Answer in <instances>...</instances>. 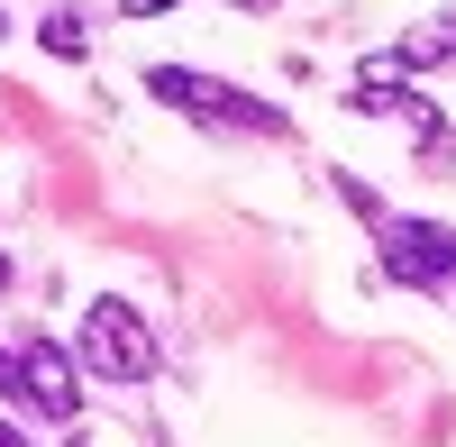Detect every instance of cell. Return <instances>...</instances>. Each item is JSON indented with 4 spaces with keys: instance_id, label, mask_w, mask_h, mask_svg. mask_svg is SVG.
<instances>
[{
    "instance_id": "6da1fadb",
    "label": "cell",
    "mask_w": 456,
    "mask_h": 447,
    "mask_svg": "<svg viewBox=\"0 0 456 447\" xmlns=\"http://www.w3.org/2000/svg\"><path fill=\"white\" fill-rule=\"evenodd\" d=\"M146 92L174 101V110H192V119L247 128V137H283V128H292L274 101H256V92H238V83H219V73H192V64H156V73H146Z\"/></svg>"
},
{
    "instance_id": "7a4b0ae2",
    "label": "cell",
    "mask_w": 456,
    "mask_h": 447,
    "mask_svg": "<svg viewBox=\"0 0 456 447\" xmlns=\"http://www.w3.org/2000/svg\"><path fill=\"white\" fill-rule=\"evenodd\" d=\"M83 365L110 375V384H146V375H156V338L137 329V311L119 302V292L83 311Z\"/></svg>"
},
{
    "instance_id": "3957f363",
    "label": "cell",
    "mask_w": 456,
    "mask_h": 447,
    "mask_svg": "<svg viewBox=\"0 0 456 447\" xmlns=\"http://www.w3.org/2000/svg\"><path fill=\"white\" fill-rule=\"evenodd\" d=\"M384 274L411 283V292H447L456 283V229H438V219H384Z\"/></svg>"
},
{
    "instance_id": "277c9868",
    "label": "cell",
    "mask_w": 456,
    "mask_h": 447,
    "mask_svg": "<svg viewBox=\"0 0 456 447\" xmlns=\"http://www.w3.org/2000/svg\"><path fill=\"white\" fill-rule=\"evenodd\" d=\"M19 365H28V411H46V420H83V365H73L55 338L19 347Z\"/></svg>"
},
{
    "instance_id": "5b68a950",
    "label": "cell",
    "mask_w": 456,
    "mask_h": 447,
    "mask_svg": "<svg viewBox=\"0 0 456 447\" xmlns=\"http://www.w3.org/2000/svg\"><path fill=\"white\" fill-rule=\"evenodd\" d=\"M37 37H46V55H64V64H73V55L92 46V28L73 19V10H46V28H37Z\"/></svg>"
},
{
    "instance_id": "8992f818",
    "label": "cell",
    "mask_w": 456,
    "mask_h": 447,
    "mask_svg": "<svg viewBox=\"0 0 456 447\" xmlns=\"http://www.w3.org/2000/svg\"><path fill=\"white\" fill-rule=\"evenodd\" d=\"M338 201H347L356 219H374V229H384V219H393V210H384V201H374V192H365V183H356V174H338Z\"/></svg>"
},
{
    "instance_id": "52a82bcc",
    "label": "cell",
    "mask_w": 456,
    "mask_h": 447,
    "mask_svg": "<svg viewBox=\"0 0 456 447\" xmlns=\"http://www.w3.org/2000/svg\"><path fill=\"white\" fill-rule=\"evenodd\" d=\"M0 402H28V365H19L10 347H0Z\"/></svg>"
},
{
    "instance_id": "ba28073f",
    "label": "cell",
    "mask_w": 456,
    "mask_h": 447,
    "mask_svg": "<svg viewBox=\"0 0 456 447\" xmlns=\"http://www.w3.org/2000/svg\"><path fill=\"white\" fill-rule=\"evenodd\" d=\"M119 10H128V19H156V10H174V0H119Z\"/></svg>"
},
{
    "instance_id": "9c48e42d",
    "label": "cell",
    "mask_w": 456,
    "mask_h": 447,
    "mask_svg": "<svg viewBox=\"0 0 456 447\" xmlns=\"http://www.w3.org/2000/svg\"><path fill=\"white\" fill-rule=\"evenodd\" d=\"M0 447H28V429H19V420H0Z\"/></svg>"
},
{
    "instance_id": "30bf717a",
    "label": "cell",
    "mask_w": 456,
    "mask_h": 447,
    "mask_svg": "<svg viewBox=\"0 0 456 447\" xmlns=\"http://www.w3.org/2000/svg\"><path fill=\"white\" fill-rule=\"evenodd\" d=\"M0 292H10V256H0Z\"/></svg>"
},
{
    "instance_id": "8fae6325",
    "label": "cell",
    "mask_w": 456,
    "mask_h": 447,
    "mask_svg": "<svg viewBox=\"0 0 456 447\" xmlns=\"http://www.w3.org/2000/svg\"><path fill=\"white\" fill-rule=\"evenodd\" d=\"M0 28H10V19H0Z\"/></svg>"
}]
</instances>
